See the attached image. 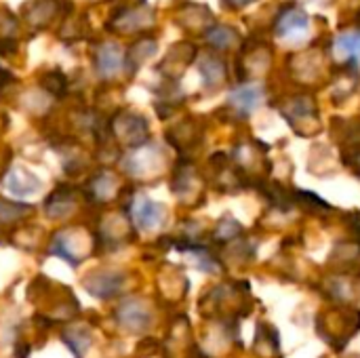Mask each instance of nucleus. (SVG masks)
Wrapping results in <instances>:
<instances>
[{"label": "nucleus", "instance_id": "1", "mask_svg": "<svg viewBox=\"0 0 360 358\" xmlns=\"http://www.w3.org/2000/svg\"><path fill=\"white\" fill-rule=\"evenodd\" d=\"M154 11L143 6V0H133L124 2L120 8L112 13V19L108 21L110 32H120V34H146L154 25Z\"/></svg>", "mask_w": 360, "mask_h": 358}, {"label": "nucleus", "instance_id": "2", "mask_svg": "<svg viewBox=\"0 0 360 358\" xmlns=\"http://www.w3.org/2000/svg\"><path fill=\"white\" fill-rule=\"evenodd\" d=\"M110 131L116 137V141L129 146V148H141L148 141L150 129H148V120L137 114V112H118L114 116V120L110 122Z\"/></svg>", "mask_w": 360, "mask_h": 358}, {"label": "nucleus", "instance_id": "3", "mask_svg": "<svg viewBox=\"0 0 360 358\" xmlns=\"http://www.w3.org/2000/svg\"><path fill=\"white\" fill-rule=\"evenodd\" d=\"M129 209H131V219L139 230H154L162 224V217H165L162 205L154 203L146 194H135Z\"/></svg>", "mask_w": 360, "mask_h": 358}, {"label": "nucleus", "instance_id": "4", "mask_svg": "<svg viewBox=\"0 0 360 358\" xmlns=\"http://www.w3.org/2000/svg\"><path fill=\"white\" fill-rule=\"evenodd\" d=\"M61 13V0H27L21 8L23 21L34 30L49 27Z\"/></svg>", "mask_w": 360, "mask_h": 358}, {"label": "nucleus", "instance_id": "5", "mask_svg": "<svg viewBox=\"0 0 360 358\" xmlns=\"http://www.w3.org/2000/svg\"><path fill=\"white\" fill-rule=\"evenodd\" d=\"M116 321L129 331H146L150 327L152 314L141 300H127L116 308Z\"/></svg>", "mask_w": 360, "mask_h": 358}, {"label": "nucleus", "instance_id": "6", "mask_svg": "<svg viewBox=\"0 0 360 358\" xmlns=\"http://www.w3.org/2000/svg\"><path fill=\"white\" fill-rule=\"evenodd\" d=\"M124 287V274L120 272H95L84 279V289L99 300L114 298Z\"/></svg>", "mask_w": 360, "mask_h": 358}, {"label": "nucleus", "instance_id": "7", "mask_svg": "<svg viewBox=\"0 0 360 358\" xmlns=\"http://www.w3.org/2000/svg\"><path fill=\"white\" fill-rule=\"evenodd\" d=\"M175 21H177V25H181L184 30H190V32H209L211 23H213V15L209 13L207 6L186 2L177 8Z\"/></svg>", "mask_w": 360, "mask_h": 358}, {"label": "nucleus", "instance_id": "8", "mask_svg": "<svg viewBox=\"0 0 360 358\" xmlns=\"http://www.w3.org/2000/svg\"><path fill=\"white\" fill-rule=\"evenodd\" d=\"M95 68L103 78L116 76L124 68V51L116 42H103L95 53Z\"/></svg>", "mask_w": 360, "mask_h": 358}, {"label": "nucleus", "instance_id": "9", "mask_svg": "<svg viewBox=\"0 0 360 358\" xmlns=\"http://www.w3.org/2000/svg\"><path fill=\"white\" fill-rule=\"evenodd\" d=\"M194 55H196V49H194L190 42H177V44L167 53V57H165V61L158 65V70H160L167 78L175 80V78L190 65V61L194 59Z\"/></svg>", "mask_w": 360, "mask_h": 358}, {"label": "nucleus", "instance_id": "10", "mask_svg": "<svg viewBox=\"0 0 360 358\" xmlns=\"http://www.w3.org/2000/svg\"><path fill=\"white\" fill-rule=\"evenodd\" d=\"M306 27H308V17L300 8H287L276 19V34L281 38L302 36L306 34Z\"/></svg>", "mask_w": 360, "mask_h": 358}, {"label": "nucleus", "instance_id": "11", "mask_svg": "<svg viewBox=\"0 0 360 358\" xmlns=\"http://www.w3.org/2000/svg\"><path fill=\"white\" fill-rule=\"evenodd\" d=\"M158 44L154 38H139L137 42H133V46L124 53V68L129 74H135L150 57H154Z\"/></svg>", "mask_w": 360, "mask_h": 358}, {"label": "nucleus", "instance_id": "12", "mask_svg": "<svg viewBox=\"0 0 360 358\" xmlns=\"http://www.w3.org/2000/svg\"><path fill=\"white\" fill-rule=\"evenodd\" d=\"M228 101L240 114H249L262 101V89L259 87H251V84H243V87H238V89H234L230 93V99Z\"/></svg>", "mask_w": 360, "mask_h": 358}, {"label": "nucleus", "instance_id": "13", "mask_svg": "<svg viewBox=\"0 0 360 358\" xmlns=\"http://www.w3.org/2000/svg\"><path fill=\"white\" fill-rule=\"evenodd\" d=\"M4 184L17 196H30V194L38 192V188H40V181L34 175H30L25 169H13V171H8L6 177H4Z\"/></svg>", "mask_w": 360, "mask_h": 358}, {"label": "nucleus", "instance_id": "14", "mask_svg": "<svg viewBox=\"0 0 360 358\" xmlns=\"http://www.w3.org/2000/svg\"><path fill=\"white\" fill-rule=\"evenodd\" d=\"M200 74H202L207 89H217L226 78V65L221 59H217L213 55H205L200 61Z\"/></svg>", "mask_w": 360, "mask_h": 358}, {"label": "nucleus", "instance_id": "15", "mask_svg": "<svg viewBox=\"0 0 360 358\" xmlns=\"http://www.w3.org/2000/svg\"><path fill=\"white\" fill-rule=\"evenodd\" d=\"M335 53L340 57H344L348 63H356L360 59V32L342 34L335 40Z\"/></svg>", "mask_w": 360, "mask_h": 358}, {"label": "nucleus", "instance_id": "16", "mask_svg": "<svg viewBox=\"0 0 360 358\" xmlns=\"http://www.w3.org/2000/svg\"><path fill=\"white\" fill-rule=\"evenodd\" d=\"M89 32V23H86V17L84 15H70L65 17V21L61 23V30H59V38L61 40H68V42H74V40H82Z\"/></svg>", "mask_w": 360, "mask_h": 358}, {"label": "nucleus", "instance_id": "17", "mask_svg": "<svg viewBox=\"0 0 360 358\" xmlns=\"http://www.w3.org/2000/svg\"><path fill=\"white\" fill-rule=\"evenodd\" d=\"M63 342L70 346V350L76 354V358H82V354L91 346V333L86 329H82V327H70L63 333Z\"/></svg>", "mask_w": 360, "mask_h": 358}, {"label": "nucleus", "instance_id": "18", "mask_svg": "<svg viewBox=\"0 0 360 358\" xmlns=\"http://www.w3.org/2000/svg\"><path fill=\"white\" fill-rule=\"evenodd\" d=\"M207 40L213 49H230L238 40V34L228 25H213L207 32Z\"/></svg>", "mask_w": 360, "mask_h": 358}, {"label": "nucleus", "instance_id": "19", "mask_svg": "<svg viewBox=\"0 0 360 358\" xmlns=\"http://www.w3.org/2000/svg\"><path fill=\"white\" fill-rule=\"evenodd\" d=\"M40 84H42V89H44L46 93H51V95H55V97H63L65 91H68V78H65V74L59 72V70H51V72L42 74Z\"/></svg>", "mask_w": 360, "mask_h": 358}, {"label": "nucleus", "instance_id": "20", "mask_svg": "<svg viewBox=\"0 0 360 358\" xmlns=\"http://www.w3.org/2000/svg\"><path fill=\"white\" fill-rule=\"evenodd\" d=\"M91 194H93L97 200H110V198L116 194V181H114V177L108 175V173L97 175V177L91 181Z\"/></svg>", "mask_w": 360, "mask_h": 358}, {"label": "nucleus", "instance_id": "21", "mask_svg": "<svg viewBox=\"0 0 360 358\" xmlns=\"http://www.w3.org/2000/svg\"><path fill=\"white\" fill-rule=\"evenodd\" d=\"M32 213V207H25V205H13V203H6V200H0V222L8 224V222H17L19 217Z\"/></svg>", "mask_w": 360, "mask_h": 358}, {"label": "nucleus", "instance_id": "22", "mask_svg": "<svg viewBox=\"0 0 360 358\" xmlns=\"http://www.w3.org/2000/svg\"><path fill=\"white\" fill-rule=\"evenodd\" d=\"M295 196L300 198V205H304L306 209L314 211V213H323V211H331V207L319 198L316 194H310V192H295Z\"/></svg>", "mask_w": 360, "mask_h": 358}, {"label": "nucleus", "instance_id": "23", "mask_svg": "<svg viewBox=\"0 0 360 358\" xmlns=\"http://www.w3.org/2000/svg\"><path fill=\"white\" fill-rule=\"evenodd\" d=\"M238 232H240V226L232 217H224L215 230V238L217 241H232Z\"/></svg>", "mask_w": 360, "mask_h": 358}, {"label": "nucleus", "instance_id": "24", "mask_svg": "<svg viewBox=\"0 0 360 358\" xmlns=\"http://www.w3.org/2000/svg\"><path fill=\"white\" fill-rule=\"evenodd\" d=\"M17 30V21L15 17L6 11V8H0V40L2 38H11V34Z\"/></svg>", "mask_w": 360, "mask_h": 358}, {"label": "nucleus", "instance_id": "25", "mask_svg": "<svg viewBox=\"0 0 360 358\" xmlns=\"http://www.w3.org/2000/svg\"><path fill=\"white\" fill-rule=\"evenodd\" d=\"M230 6H234V8H238V6H245V4H249L251 0H226Z\"/></svg>", "mask_w": 360, "mask_h": 358}, {"label": "nucleus", "instance_id": "26", "mask_svg": "<svg viewBox=\"0 0 360 358\" xmlns=\"http://www.w3.org/2000/svg\"><path fill=\"white\" fill-rule=\"evenodd\" d=\"M6 80H8V74H6V72H4V70L0 68V87H2V84H4Z\"/></svg>", "mask_w": 360, "mask_h": 358}, {"label": "nucleus", "instance_id": "27", "mask_svg": "<svg viewBox=\"0 0 360 358\" xmlns=\"http://www.w3.org/2000/svg\"><path fill=\"white\" fill-rule=\"evenodd\" d=\"M84 2H89V4H97V2H105V0H84Z\"/></svg>", "mask_w": 360, "mask_h": 358}, {"label": "nucleus", "instance_id": "28", "mask_svg": "<svg viewBox=\"0 0 360 358\" xmlns=\"http://www.w3.org/2000/svg\"><path fill=\"white\" fill-rule=\"evenodd\" d=\"M359 165H360V156H359Z\"/></svg>", "mask_w": 360, "mask_h": 358}]
</instances>
